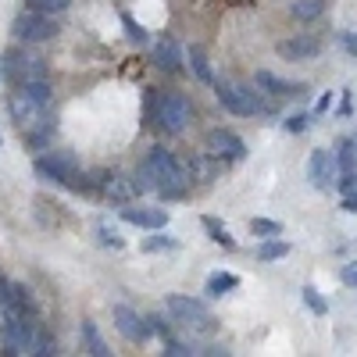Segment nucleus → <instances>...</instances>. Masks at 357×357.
<instances>
[{
  "instance_id": "f257e3e1",
  "label": "nucleus",
  "mask_w": 357,
  "mask_h": 357,
  "mask_svg": "<svg viewBox=\"0 0 357 357\" xmlns=\"http://www.w3.org/2000/svg\"><path fill=\"white\" fill-rule=\"evenodd\" d=\"M8 107H11V118H15V126H18V132L33 143V146H40L47 136H50V104L47 100H40V97H33L29 89H22V86H15V93H11V100H8Z\"/></svg>"
},
{
  "instance_id": "f03ea898",
  "label": "nucleus",
  "mask_w": 357,
  "mask_h": 357,
  "mask_svg": "<svg viewBox=\"0 0 357 357\" xmlns=\"http://www.w3.org/2000/svg\"><path fill=\"white\" fill-rule=\"evenodd\" d=\"M143 168L151 172L154 190H161L165 197H183V190H186V172H183V165L172 158V151H165V146H154V151L146 154V165H143Z\"/></svg>"
},
{
  "instance_id": "7ed1b4c3",
  "label": "nucleus",
  "mask_w": 357,
  "mask_h": 357,
  "mask_svg": "<svg viewBox=\"0 0 357 357\" xmlns=\"http://www.w3.org/2000/svg\"><path fill=\"white\" fill-rule=\"evenodd\" d=\"M36 175L43 178V183H57V186H68V190H86L79 161L68 151H50V154L36 158Z\"/></svg>"
},
{
  "instance_id": "20e7f679",
  "label": "nucleus",
  "mask_w": 357,
  "mask_h": 357,
  "mask_svg": "<svg viewBox=\"0 0 357 357\" xmlns=\"http://www.w3.org/2000/svg\"><path fill=\"white\" fill-rule=\"evenodd\" d=\"M165 311L175 321H183V329H190V333H200V336H211L215 333V318L207 314V307L200 301H193V296H183V293L165 296Z\"/></svg>"
},
{
  "instance_id": "39448f33",
  "label": "nucleus",
  "mask_w": 357,
  "mask_h": 357,
  "mask_svg": "<svg viewBox=\"0 0 357 357\" xmlns=\"http://www.w3.org/2000/svg\"><path fill=\"white\" fill-rule=\"evenodd\" d=\"M215 93H218V104L240 118H250V114H268L264 100L257 89L250 86H240V82H229V79H215Z\"/></svg>"
},
{
  "instance_id": "423d86ee",
  "label": "nucleus",
  "mask_w": 357,
  "mask_h": 357,
  "mask_svg": "<svg viewBox=\"0 0 357 357\" xmlns=\"http://www.w3.org/2000/svg\"><path fill=\"white\" fill-rule=\"evenodd\" d=\"M154 122L178 136V132H186V126L193 122V107L183 93H154Z\"/></svg>"
},
{
  "instance_id": "0eeeda50",
  "label": "nucleus",
  "mask_w": 357,
  "mask_h": 357,
  "mask_svg": "<svg viewBox=\"0 0 357 357\" xmlns=\"http://www.w3.org/2000/svg\"><path fill=\"white\" fill-rule=\"evenodd\" d=\"M40 340V329L33 325V318L25 314H8L4 329H0V343H4V354H33Z\"/></svg>"
},
{
  "instance_id": "6e6552de",
  "label": "nucleus",
  "mask_w": 357,
  "mask_h": 357,
  "mask_svg": "<svg viewBox=\"0 0 357 357\" xmlns=\"http://www.w3.org/2000/svg\"><path fill=\"white\" fill-rule=\"evenodd\" d=\"M11 33H15V40H22V43H47V40L57 36V22H54L50 15H43V11H25V15L15 18Z\"/></svg>"
},
{
  "instance_id": "1a4fd4ad",
  "label": "nucleus",
  "mask_w": 357,
  "mask_h": 357,
  "mask_svg": "<svg viewBox=\"0 0 357 357\" xmlns=\"http://www.w3.org/2000/svg\"><path fill=\"white\" fill-rule=\"evenodd\" d=\"M8 61H11L15 86H43V82H50L43 57H36V54H18V50H15V54L8 57Z\"/></svg>"
},
{
  "instance_id": "9d476101",
  "label": "nucleus",
  "mask_w": 357,
  "mask_h": 357,
  "mask_svg": "<svg viewBox=\"0 0 357 357\" xmlns=\"http://www.w3.org/2000/svg\"><path fill=\"white\" fill-rule=\"evenodd\" d=\"M204 151L211 158H218V161H240L247 154V146H243L240 136L229 132V129H211L204 136Z\"/></svg>"
},
{
  "instance_id": "9b49d317",
  "label": "nucleus",
  "mask_w": 357,
  "mask_h": 357,
  "mask_svg": "<svg viewBox=\"0 0 357 357\" xmlns=\"http://www.w3.org/2000/svg\"><path fill=\"white\" fill-rule=\"evenodd\" d=\"M114 325L126 340H136V343H143L146 336H151V321H146L143 314H136L129 304H114Z\"/></svg>"
},
{
  "instance_id": "f8f14e48",
  "label": "nucleus",
  "mask_w": 357,
  "mask_h": 357,
  "mask_svg": "<svg viewBox=\"0 0 357 357\" xmlns=\"http://www.w3.org/2000/svg\"><path fill=\"white\" fill-rule=\"evenodd\" d=\"M336 175H340V168H336V158L329 151H314L307 158V178H311L314 190H329Z\"/></svg>"
},
{
  "instance_id": "ddd939ff",
  "label": "nucleus",
  "mask_w": 357,
  "mask_h": 357,
  "mask_svg": "<svg viewBox=\"0 0 357 357\" xmlns=\"http://www.w3.org/2000/svg\"><path fill=\"white\" fill-rule=\"evenodd\" d=\"M122 218L129 225H139V229H165L168 225L165 207H122Z\"/></svg>"
},
{
  "instance_id": "4468645a",
  "label": "nucleus",
  "mask_w": 357,
  "mask_h": 357,
  "mask_svg": "<svg viewBox=\"0 0 357 357\" xmlns=\"http://www.w3.org/2000/svg\"><path fill=\"white\" fill-rule=\"evenodd\" d=\"M275 50L286 61H307V57L318 54V40L314 36H289V40H279Z\"/></svg>"
},
{
  "instance_id": "2eb2a0df",
  "label": "nucleus",
  "mask_w": 357,
  "mask_h": 357,
  "mask_svg": "<svg viewBox=\"0 0 357 357\" xmlns=\"http://www.w3.org/2000/svg\"><path fill=\"white\" fill-rule=\"evenodd\" d=\"M100 190L118 204H129L136 197V183L132 178H122V175H100Z\"/></svg>"
},
{
  "instance_id": "dca6fc26",
  "label": "nucleus",
  "mask_w": 357,
  "mask_h": 357,
  "mask_svg": "<svg viewBox=\"0 0 357 357\" xmlns=\"http://www.w3.org/2000/svg\"><path fill=\"white\" fill-rule=\"evenodd\" d=\"M254 82H257V89H264L268 97H293V89H301L296 82H286V79H279L272 72H257Z\"/></svg>"
},
{
  "instance_id": "f3484780",
  "label": "nucleus",
  "mask_w": 357,
  "mask_h": 357,
  "mask_svg": "<svg viewBox=\"0 0 357 357\" xmlns=\"http://www.w3.org/2000/svg\"><path fill=\"white\" fill-rule=\"evenodd\" d=\"M154 57H158V68H165V72H178V68H183V61H178V47H175V40H168V36L158 43Z\"/></svg>"
},
{
  "instance_id": "a211bd4d",
  "label": "nucleus",
  "mask_w": 357,
  "mask_h": 357,
  "mask_svg": "<svg viewBox=\"0 0 357 357\" xmlns=\"http://www.w3.org/2000/svg\"><path fill=\"white\" fill-rule=\"evenodd\" d=\"M82 340H86V347H89V354H93V357H107L111 354L107 343H104V336H100V329H97V321H82Z\"/></svg>"
},
{
  "instance_id": "6ab92c4d",
  "label": "nucleus",
  "mask_w": 357,
  "mask_h": 357,
  "mask_svg": "<svg viewBox=\"0 0 357 357\" xmlns=\"http://www.w3.org/2000/svg\"><path fill=\"white\" fill-rule=\"evenodd\" d=\"M190 68H193V75H197L200 82L215 86V72H211V65H207V54H204L200 47H190Z\"/></svg>"
},
{
  "instance_id": "aec40b11",
  "label": "nucleus",
  "mask_w": 357,
  "mask_h": 357,
  "mask_svg": "<svg viewBox=\"0 0 357 357\" xmlns=\"http://www.w3.org/2000/svg\"><path fill=\"white\" fill-rule=\"evenodd\" d=\"M321 0H293L289 4V15L296 18V22H314L318 15H321Z\"/></svg>"
},
{
  "instance_id": "412c9836",
  "label": "nucleus",
  "mask_w": 357,
  "mask_h": 357,
  "mask_svg": "<svg viewBox=\"0 0 357 357\" xmlns=\"http://www.w3.org/2000/svg\"><path fill=\"white\" fill-rule=\"evenodd\" d=\"M236 286H240V279H236V275H229V272H215L211 279H207L204 293H207V296H222V293H229V289H236Z\"/></svg>"
},
{
  "instance_id": "4be33fe9",
  "label": "nucleus",
  "mask_w": 357,
  "mask_h": 357,
  "mask_svg": "<svg viewBox=\"0 0 357 357\" xmlns=\"http://www.w3.org/2000/svg\"><path fill=\"white\" fill-rule=\"evenodd\" d=\"M336 168L340 172H354L357 168V143L340 139V146H336Z\"/></svg>"
},
{
  "instance_id": "5701e85b",
  "label": "nucleus",
  "mask_w": 357,
  "mask_h": 357,
  "mask_svg": "<svg viewBox=\"0 0 357 357\" xmlns=\"http://www.w3.org/2000/svg\"><path fill=\"white\" fill-rule=\"evenodd\" d=\"M204 229H207V236H211L215 243H222L225 250H232V247H236V240L229 236V229H225L218 218H211V215H207V218H204Z\"/></svg>"
},
{
  "instance_id": "b1692460",
  "label": "nucleus",
  "mask_w": 357,
  "mask_h": 357,
  "mask_svg": "<svg viewBox=\"0 0 357 357\" xmlns=\"http://www.w3.org/2000/svg\"><path fill=\"white\" fill-rule=\"evenodd\" d=\"M286 254H289V243H286V240H279V236L264 240V243H261V250H257V257H261V261H279V257H286Z\"/></svg>"
},
{
  "instance_id": "393cba45",
  "label": "nucleus",
  "mask_w": 357,
  "mask_h": 357,
  "mask_svg": "<svg viewBox=\"0 0 357 357\" xmlns=\"http://www.w3.org/2000/svg\"><path fill=\"white\" fill-rule=\"evenodd\" d=\"M250 236H261V240H272V236H282V225L272 218H250Z\"/></svg>"
},
{
  "instance_id": "a878e982",
  "label": "nucleus",
  "mask_w": 357,
  "mask_h": 357,
  "mask_svg": "<svg viewBox=\"0 0 357 357\" xmlns=\"http://www.w3.org/2000/svg\"><path fill=\"white\" fill-rule=\"evenodd\" d=\"M68 4L72 0H25L29 11H43V15H61V11H68Z\"/></svg>"
},
{
  "instance_id": "bb28decb",
  "label": "nucleus",
  "mask_w": 357,
  "mask_h": 357,
  "mask_svg": "<svg viewBox=\"0 0 357 357\" xmlns=\"http://www.w3.org/2000/svg\"><path fill=\"white\" fill-rule=\"evenodd\" d=\"M122 25H126V33H129V40H132V43H146V29H143L129 11H122Z\"/></svg>"
},
{
  "instance_id": "cd10ccee",
  "label": "nucleus",
  "mask_w": 357,
  "mask_h": 357,
  "mask_svg": "<svg viewBox=\"0 0 357 357\" xmlns=\"http://www.w3.org/2000/svg\"><path fill=\"white\" fill-rule=\"evenodd\" d=\"M304 304H307L314 314H325V311H329V304L321 301V293H318L314 286H307V289H304Z\"/></svg>"
},
{
  "instance_id": "c85d7f7f",
  "label": "nucleus",
  "mask_w": 357,
  "mask_h": 357,
  "mask_svg": "<svg viewBox=\"0 0 357 357\" xmlns=\"http://www.w3.org/2000/svg\"><path fill=\"white\" fill-rule=\"evenodd\" d=\"M143 250H175V240H172V236H151V240H146L143 243Z\"/></svg>"
},
{
  "instance_id": "c756f323",
  "label": "nucleus",
  "mask_w": 357,
  "mask_h": 357,
  "mask_svg": "<svg viewBox=\"0 0 357 357\" xmlns=\"http://www.w3.org/2000/svg\"><path fill=\"white\" fill-rule=\"evenodd\" d=\"M336 190H340V193H354V190H357V168H354V172H340Z\"/></svg>"
},
{
  "instance_id": "7c9ffc66",
  "label": "nucleus",
  "mask_w": 357,
  "mask_h": 357,
  "mask_svg": "<svg viewBox=\"0 0 357 357\" xmlns=\"http://www.w3.org/2000/svg\"><path fill=\"white\" fill-rule=\"evenodd\" d=\"M340 279H343V286H354L357 289V261H347L340 268Z\"/></svg>"
},
{
  "instance_id": "2f4dec72",
  "label": "nucleus",
  "mask_w": 357,
  "mask_h": 357,
  "mask_svg": "<svg viewBox=\"0 0 357 357\" xmlns=\"http://www.w3.org/2000/svg\"><path fill=\"white\" fill-rule=\"evenodd\" d=\"M97 232H100V240H104V243H111V247H122V236H118V232H114L107 222H100V225H97Z\"/></svg>"
},
{
  "instance_id": "473e14b6",
  "label": "nucleus",
  "mask_w": 357,
  "mask_h": 357,
  "mask_svg": "<svg viewBox=\"0 0 357 357\" xmlns=\"http://www.w3.org/2000/svg\"><path fill=\"white\" fill-rule=\"evenodd\" d=\"M307 126H311V114H293L289 122H286V129H289V132H304Z\"/></svg>"
},
{
  "instance_id": "72a5a7b5",
  "label": "nucleus",
  "mask_w": 357,
  "mask_h": 357,
  "mask_svg": "<svg viewBox=\"0 0 357 357\" xmlns=\"http://www.w3.org/2000/svg\"><path fill=\"white\" fill-rule=\"evenodd\" d=\"M340 43H343V50H347L350 57H357V29H350V33H343V36H340Z\"/></svg>"
},
{
  "instance_id": "f704fd0d",
  "label": "nucleus",
  "mask_w": 357,
  "mask_h": 357,
  "mask_svg": "<svg viewBox=\"0 0 357 357\" xmlns=\"http://www.w3.org/2000/svg\"><path fill=\"white\" fill-rule=\"evenodd\" d=\"M33 354H40V357H47V354H57V350H54V340L40 333V340H36V350H33Z\"/></svg>"
},
{
  "instance_id": "c9c22d12",
  "label": "nucleus",
  "mask_w": 357,
  "mask_h": 357,
  "mask_svg": "<svg viewBox=\"0 0 357 357\" xmlns=\"http://www.w3.org/2000/svg\"><path fill=\"white\" fill-rule=\"evenodd\" d=\"M0 307L11 311V282H4V279H0Z\"/></svg>"
},
{
  "instance_id": "e433bc0d",
  "label": "nucleus",
  "mask_w": 357,
  "mask_h": 357,
  "mask_svg": "<svg viewBox=\"0 0 357 357\" xmlns=\"http://www.w3.org/2000/svg\"><path fill=\"white\" fill-rule=\"evenodd\" d=\"M165 354H168V357H186V354H193V350L183 347V343H165Z\"/></svg>"
},
{
  "instance_id": "4c0bfd02",
  "label": "nucleus",
  "mask_w": 357,
  "mask_h": 357,
  "mask_svg": "<svg viewBox=\"0 0 357 357\" xmlns=\"http://www.w3.org/2000/svg\"><path fill=\"white\" fill-rule=\"evenodd\" d=\"M343 211L357 215V190H354V193H343Z\"/></svg>"
},
{
  "instance_id": "58836bf2",
  "label": "nucleus",
  "mask_w": 357,
  "mask_h": 357,
  "mask_svg": "<svg viewBox=\"0 0 357 357\" xmlns=\"http://www.w3.org/2000/svg\"><path fill=\"white\" fill-rule=\"evenodd\" d=\"M146 321H151V329H154V333H161V336H168V325L161 321V314H151V318H146Z\"/></svg>"
},
{
  "instance_id": "ea45409f",
  "label": "nucleus",
  "mask_w": 357,
  "mask_h": 357,
  "mask_svg": "<svg viewBox=\"0 0 357 357\" xmlns=\"http://www.w3.org/2000/svg\"><path fill=\"white\" fill-rule=\"evenodd\" d=\"M0 143H4V136H0Z\"/></svg>"
}]
</instances>
